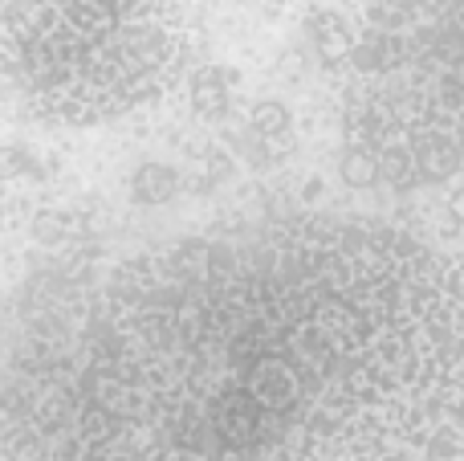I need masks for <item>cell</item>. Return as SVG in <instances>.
I'll return each mask as SVG.
<instances>
[{
  "mask_svg": "<svg viewBox=\"0 0 464 461\" xmlns=\"http://www.w3.org/2000/svg\"><path fill=\"white\" fill-rule=\"evenodd\" d=\"M179 188V176L168 168V163H139L130 172V201L143 204V209H155V204H168Z\"/></svg>",
  "mask_w": 464,
  "mask_h": 461,
  "instance_id": "cell-1",
  "label": "cell"
},
{
  "mask_svg": "<svg viewBox=\"0 0 464 461\" xmlns=\"http://www.w3.org/2000/svg\"><path fill=\"white\" fill-rule=\"evenodd\" d=\"M314 45H318V54L326 57V62H338V57H346V54H354V37H351V29H346L343 21H338L334 13H318L314 16Z\"/></svg>",
  "mask_w": 464,
  "mask_h": 461,
  "instance_id": "cell-2",
  "label": "cell"
},
{
  "mask_svg": "<svg viewBox=\"0 0 464 461\" xmlns=\"http://www.w3.org/2000/svg\"><path fill=\"white\" fill-rule=\"evenodd\" d=\"M289 127H294V114H289V106L281 103V98H261V103L253 106V114H248V131H253L256 139H277V135H285Z\"/></svg>",
  "mask_w": 464,
  "mask_h": 461,
  "instance_id": "cell-3",
  "label": "cell"
},
{
  "mask_svg": "<svg viewBox=\"0 0 464 461\" xmlns=\"http://www.w3.org/2000/svg\"><path fill=\"white\" fill-rule=\"evenodd\" d=\"M338 176H343L346 188H371L379 180V163L371 160L362 147H346V152L338 155Z\"/></svg>",
  "mask_w": 464,
  "mask_h": 461,
  "instance_id": "cell-4",
  "label": "cell"
},
{
  "mask_svg": "<svg viewBox=\"0 0 464 461\" xmlns=\"http://www.w3.org/2000/svg\"><path fill=\"white\" fill-rule=\"evenodd\" d=\"M70 237V221H65V212H37L33 217V241H41V245H57V241H65Z\"/></svg>",
  "mask_w": 464,
  "mask_h": 461,
  "instance_id": "cell-5",
  "label": "cell"
},
{
  "mask_svg": "<svg viewBox=\"0 0 464 461\" xmlns=\"http://www.w3.org/2000/svg\"><path fill=\"white\" fill-rule=\"evenodd\" d=\"M444 209H449V217L457 221V225H464V184H460V188H452L449 201H444Z\"/></svg>",
  "mask_w": 464,
  "mask_h": 461,
  "instance_id": "cell-6",
  "label": "cell"
},
{
  "mask_svg": "<svg viewBox=\"0 0 464 461\" xmlns=\"http://www.w3.org/2000/svg\"><path fill=\"white\" fill-rule=\"evenodd\" d=\"M322 188H326V184H322L318 176H310V180H305V184H302V201H318V196H322Z\"/></svg>",
  "mask_w": 464,
  "mask_h": 461,
  "instance_id": "cell-7",
  "label": "cell"
}]
</instances>
